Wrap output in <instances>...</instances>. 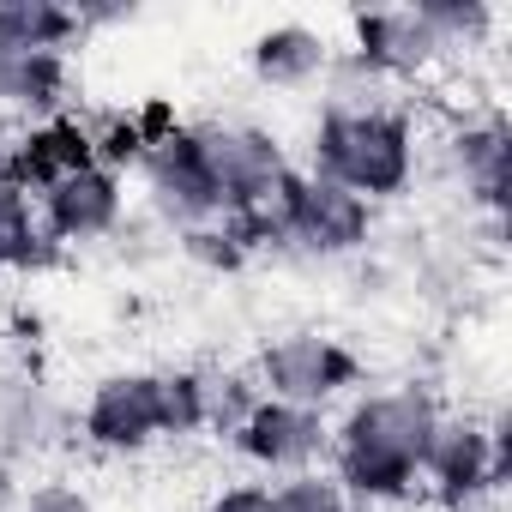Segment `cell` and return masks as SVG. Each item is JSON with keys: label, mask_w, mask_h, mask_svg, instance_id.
<instances>
[{"label": "cell", "mask_w": 512, "mask_h": 512, "mask_svg": "<svg viewBox=\"0 0 512 512\" xmlns=\"http://www.w3.org/2000/svg\"><path fill=\"white\" fill-rule=\"evenodd\" d=\"M308 175H326L368 205L404 199L422 175V127L404 103L374 115H320L308 133Z\"/></svg>", "instance_id": "obj_1"}, {"label": "cell", "mask_w": 512, "mask_h": 512, "mask_svg": "<svg viewBox=\"0 0 512 512\" xmlns=\"http://www.w3.org/2000/svg\"><path fill=\"white\" fill-rule=\"evenodd\" d=\"M133 127H139V139H145V151L151 145H163V139H175L187 121L175 115V103H163V97H151V103H139L133 109Z\"/></svg>", "instance_id": "obj_27"}, {"label": "cell", "mask_w": 512, "mask_h": 512, "mask_svg": "<svg viewBox=\"0 0 512 512\" xmlns=\"http://www.w3.org/2000/svg\"><path fill=\"white\" fill-rule=\"evenodd\" d=\"M61 253L49 241V229L37 223V199L19 187H0V278H37L49 266H61Z\"/></svg>", "instance_id": "obj_17"}, {"label": "cell", "mask_w": 512, "mask_h": 512, "mask_svg": "<svg viewBox=\"0 0 512 512\" xmlns=\"http://www.w3.org/2000/svg\"><path fill=\"white\" fill-rule=\"evenodd\" d=\"M434 512H500L494 500H434Z\"/></svg>", "instance_id": "obj_30"}, {"label": "cell", "mask_w": 512, "mask_h": 512, "mask_svg": "<svg viewBox=\"0 0 512 512\" xmlns=\"http://www.w3.org/2000/svg\"><path fill=\"white\" fill-rule=\"evenodd\" d=\"M73 103V61L49 49H7L0 43V121H49Z\"/></svg>", "instance_id": "obj_13"}, {"label": "cell", "mask_w": 512, "mask_h": 512, "mask_svg": "<svg viewBox=\"0 0 512 512\" xmlns=\"http://www.w3.org/2000/svg\"><path fill=\"white\" fill-rule=\"evenodd\" d=\"M440 416H446V404L422 380L380 386V392H350L344 416L332 422V446H362V452L398 458V464H410L422 476V452H428Z\"/></svg>", "instance_id": "obj_3"}, {"label": "cell", "mask_w": 512, "mask_h": 512, "mask_svg": "<svg viewBox=\"0 0 512 512\" xmlns=\"http://www.w3.org/2000/svg\"><path fill=\"white\" fill-rule=\"evenodd\" d=\"M133 175H139L145 211H151L157 229H169V235H187V229H205V223L223 217V211H217V193H211V181H205V169H199V151H193V133H187V127H181L175 139L151 145Z\"/></svg>", "instance_id": "obj_9"}, {"label": "cell", "mask_w": 512, "mask_h": 512, "mask_svg": "<svg viewBox=\"0 0 512 512\" xmlns=\"http://www.w3.org/2000/svg\"><path fill=\"white\" fill-rule=\"evenodd\" d=\"M326 476L344 488L350 512H356V506H368V512H386V506H404V500H416V488H422V476H416L410 464H398V458H380V452H362V446H332V452H326Z\"/></svg>", "instance_id": "obj_16"}, {"label": "cell", "mask_w": 512, "mask_h": 512, "mask_svg": "<svg viewBox=\"0 0 512 512\" xmlns=\"http://www.w3.org/2000/svg\"><path fill=\"white\" fill-rule=\"evenodd\" d=\"M181 241V253L193 266H205V272H241L247 266V247L229 235V223L217 217V223H205V229H187V235H175Z\"/></svg>", "instance_id": "obj_25"}, {"label": "cell", "mask_w": 512, "mask_h": 512, "mask_svg": "<svg viewBox=\"0 0 512 512\" xmlns=\"http://www.w3.org/2000/svg\"><path fill=\"white\" fill-rule=\"evenodd\" d=\"M416 7H422L428 31L440 37V55L446 61L482 55L494 43V31H500V13L488 7V0H416Z\"/></svg>", "instance_id": "obj_20"}, {"label": "cell", "mask_w": 512, "mask_h": 512, "mask_svg": "<svg viewBox=\"0 0 512 512\" xmlns=\"http://www.w3.org/2000/svg\"><path fill=\"white\" fill-rule=\"evenodd\" d=\"M67 428H73L67 404L31 368H0V458L7 464L37 458V452L61 446Z\"/></svg>", "instance_id": "obj_12"}, {"label": "cell", "mask_w": 512, "mask_h": 512, "mask_svg": "<svg viewBox=\"0 0 512 512\" xmlns=\"http://www.w3.org/2000/svg\"><path fill=\"white\" fill-rule=\"evenodd\" d=\"M37 223L49 229L55 247H91V241L121 235V223H127V175H115L103 163H85L79 175L37 193Z\"/></svg>", "instance_id": "obj_10"}, {"label": "cell", "mask_w": 512, "mask_h": 512, "mask_svg": "<svg viewBox=\"0 0 512 512\" xmlns=\"http://www.w3.org/2000/svg\"><path fill=\"white\" fill-rule=\"evenodd\" d=\"M506 428L500 416H470V410H446L428 452H422V488H434V500H494L506 488Z\"/></svg>", "instance_id": "obj_5"}, {"label": "cell", "mask_w": 512, "mask_h": 512, "mask_svg": "<svg viewBox=\"0 0 512 512\" xmlns=\"http://www.w3.org/2000/svg\"><path fill=\"white\" fill-rule=\"evenodd\" d=\"M326 61H332V37L302 25V19L266 25L260 37L247 43V73L260 79L266 91H314Z\"/></svg>", "instance_id": "obj_15"}, {"label": "cell", "mask_w": 512, "mask_h": 512, "mask_svg": "<svg viewBox=\"0 0 512 512\" xmlns=\"http://www.w3.org/2000/svg\"><path fill=\"white\" fill-rule=\"evenodd\" d=\"M13 512H97V500L79 488V482H31V488H19V506Z\"/></svg>", "instance_id": "obj_26"}, {"label": "cell", "mask_w": 512, "mask_h": 512, "mask_svg": "<svg viewBox=\"0 0 512 512\" xmlns=\"http://www.w3.org/2000/svg\"><path fill=\"white\" fill-rule=\"evenodd\" d=\"M79 440L103 458H139L163 440V422H157V374L151 368H115L103 374L85 404H79Z\"/></svg>", "instance_id": "obj_7"}, {"label": "cell", "mask_w": 512, "mask_h": 512, "mask_svg": "<svg viewBox=\"0 0 512 512\" xmlns=\"http://www.w3.org/2000/svg\"><path fill=\"white\" fill-rule=\"evenodd\" d=\"M266 512H350V500L326 470H296L266 482Z\"/></svg>", "instance_id": "obj_24"}, {"label": "cell", "mask_w": 512, "mask_h": 512, "mask_svg": "<svg viewBox=\"0 0 512 512\" xmlns=\"http://www.w3.org/2000/svg\"><path fill=\"white\" fill-rule=\"evenodd\" d=\"M374 109H398V85L356 49H332L320 73V115H374Z\"/></svg>", "instance_id": "obj_18"}, {"label": "cell", "mask_w": 512, "mask_h": 512, "mask_svg": "<svg viewBox=\"0 0 512 512\" xmlns=\"http://www.w3.org/2000/svg\"><path fill=\"white\" fill-rule=\"evenodd\" d=\"M434 169L452 181V193H464V205L476 217H500L506 211V175H512V133L494 109H464L446 121V133L434 139Z\"/></svg>", "instance_id": "obj_6"}, {"label": "cell", "mask_w": 512, "mask_h": 512, "mask_svg": "<svg viewBox=\"0 0 512 512\" xmlns=\"http://www.w3.org/2000/svg\"><path fill=\"white\" fill-rule=\"evenodd\" d=\"M229 446L260 470V476H296V470H326L332 452V416L302 410L284 398H260L247 410V422L229 434Z\"/></svg>", "instance_id": "obj_8"}, {"label": "cell", "mask_w": 512, "mask_h": 512, "mask_svg": "<svg viewBox=\"0 0 512 512\" xmlns=\"http://www.w3.org/2000/svg\"><path fill=\"white\" fill-rule=\"evenodd\" d=\"M199 512H266V482H223Z\"/></svg>", "instance_id": "obj_28"}, {"label": "cell", "mask_w": 512, "mask_h": 512, "mask_svg": "<svg viewBox=\"0 0 512 512\" xmlns=\"http://www.w3.org/2000/svg\"><path fill=\"white\" fill-rule=\"evenodd\" d=\"M151 374H157V422H163V440L205 434V380H199V368H151Z\"/></svg>", "instance_id": "obj_22"}, {"label": "cell", "mask_w": 512, "mask_h": 512, "mask_svg": "<svg viewBox=\"0 0 512 512\" xmlns=\"http://www.w3.org/2000/svg\"><path fill=\"white\" fill-rule=\"evenodd\" d=\"M193 151H199V169L217 193V211H253L266 205L272 187L296 169L284 139L272 127H253V121H193Z\"/></svg>", "instance_id": "obj_2"}, {"label": "cell", "mask_w": 512, "mask_h": 512, "mask_svg": "<svg viewBox=\"0 0 512 512\" xmlns=\"http://www.w3.org/2000/svg\"><path fill=\"white\" fill-rule=\"evenodd\" d=\"M19 506V476H13V464L0 458V512H13Z\"/></svg>", "instance_id": "obj_29"}, {"label": "cell", "mask_w": 512, "mask_h": 512, "mask_svg": "<svg viewBox=\"0 0 512 512\" xmlns=\"http://www.w3.org/2000/svg\"><path fill=\"white\" fill-rule=\"evenodd\" d=\"M253 380H260L266 398H284L302 410H332L338 398H350L362 386V356L332 332H278L260 350V362H253Z\"/></svg>", "instance_id": "obj_4"}, {"label": "cell", "mask_w": 512, "mask_h": 512, "mask_svg": "<svg viewBox=\"0 0 512 512\" xmlns=\"http://www.w3.org/2000/svg\"><path fill=\"white\" fill-rule=\"evenodd\" d=\"M91 163V133L85 115H49L31 127H13V187L19 193H49L55 181L79 175Z\"/></svg>", "instance_id": "obj_14"}, {"label": "cell", "mask_w": 512, "mask_h": 512, "mask_svg": "<svg viewBox=\"0 0 512 512\" xmlns=\"http://www.w3.org/2000/svg\"><path fill=\"white\" fill-rule=\"evenodd\" d=\"M79 37V13L67 0H0V43L7 49H49L67 55Z\"/></svg>", "instance_id": "obj_19"}, {"label": "cell", "mask_w": 512, "mask_h": 512, "mask_svg": "<svg viewBox=\"0 0 512 512\" xmlns=\"http://www.w3.org/2000/svg\"><path fill=\"white\" fill-rule=\"evenodd\" d=\"M205 380V434H235L247 422V410L260 404V380H253V368H199Z\"/></svg>", "instance_id": "obj_21"}, {"label": "cell", "mask_w": 512, "mask_h": 512, "mask_svg": "<svg viewBox=\"0 0 512 512\" xmlns=\"http://www.w3.org/2000/svg\"><path fill=\"white\" fill-rule=\"evenodd\" d=\"M350 49L380 67L392 85H416L428 73L446 67L440 55V37L428 31L422 7H368V13H350Z\"/></svg>", "instance_id": "obj_11"}, {"label": "cell", "mask_w": 512, "mask_h": 512, "mask_svg": "<svg viewBox=\"0 0 512 512\" xmlns=\"http://www.w3.org/2000/svg\"><path fill=\"white\" fill-rule=\"evenodd\" d=\"M85 133H91V163H103L115 175H133L139 169L145 139L133 127V109H97V115H85Z\"/></svg>", "instance_id": "obj_23"}]
</instances>
